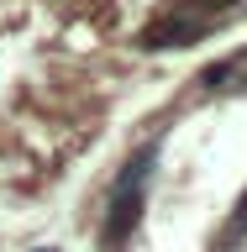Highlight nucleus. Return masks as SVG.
<instances>
[{
    "instance_id": "nucleus-1",
    "label": "nucleus",
    "mask_w": 247,
    "mask_h": 252,
    "mask_svg": "<svg viewBox=\"0 0 247 252\" xmlns=\"http://www.w3.org/2000/svg\"><path fill=\"white\" fill-rule=\"evenodd\" d=\"M205 32H211V21H195V16H179V11H169L163 21H153V27L137 37V47H189V42H200Z\"/></svg>"
},
{
    "instance_id": "nucleus-2",
    "label": "nucleus",
    "mask_w": 247,
    "mask_h": 252,
    "mask_svg": "<svg viewBox=\"0 0 247 252\" xmlns=\"http://www.w3.org/2000/svg\"><path fill=\"white\" fill-rule=\"evenodd\" d=\"M200 84L205 90H247V47L232 53V58H221V63H211L200 74Z\"/></svg>"
}]
</instances>
